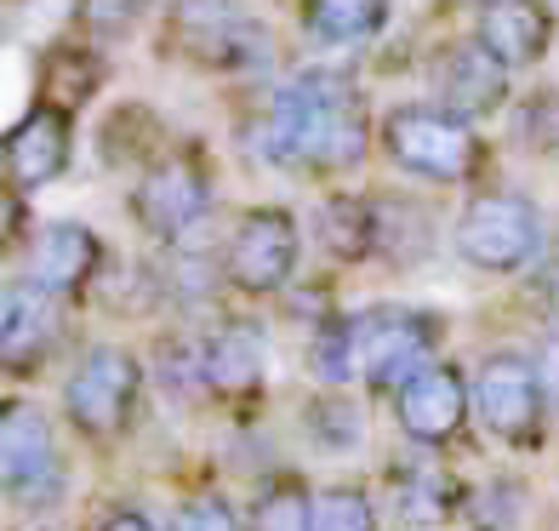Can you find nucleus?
<instances>
[{
  "instance_id": "1",
  "label": "nucleus",
  "mask_w": 559,
  "mask_h": 531,
  "mask_svg": "<svg viewBox=\"0 0 559 531\" xmlns=\"http://www.w3.org/2000/svg\"><path fill=\"white\" fill-rule=\"evenodd\" d=\"M263 155L292 172H348L371 143V115L348 74H302L263 120Z\"/></svg>"
},
{
  "instance_id": "2",
  "label": "nucleus",
  "mask_w": 559,
  "mask_h": 531,
  "mask_svg": "<svg viewBox=\"0 0 559 531\" xmlns=\"http://www.w3.org/2000/svg\"><path fill=\"white\" fill-rule=\"evenodd\" d=\"M343 338L354 377H366L371 389H405L423 366H435L428 354L440 343V320L423 309H366L343 320Z\"/></svg>"
},
{
  "instance_id": "3",
  "label": "nucleus",
  "mask_w": 559,
  "mask_h": 531,
  "mask_svg": "<svg viewBox=\"0 0 559 531\" xmlns=\"http://www.w3.org/2000/svg\"><path fill=\"white\" fill-rule=\"evenodd\" d=\"M383 149L400 172L423 184H463L479 166V138L468 120H456L440 104H400L383 120Z\"/></svg>"
},
{
  "instance_id": "4",
  "label": "nucleus",
  "mask_w": 559,
  "mask_h": 531,
  "mask_svg": "<svg viewBox=\"0 0 559 531\" xmlns=\"http://www.w3.org/2000/svg\"><path fill=\"white\" fill-rule=\"evenodd\" d=\"M543 251V212L537 200L514 189H486L474 194L456 217V258L486 269V274H514Z\"/></svg>"
},
{
  "instance_id": "5",
  "label": "nucleus",
  "mask_w": 559,
  "mask_h": 531,
  "mask_svg": "<svg viewBox=\"0 0 559 531\" xmlns=\"http://www.w3.org/2000/svg\"><path fill=\"white\" fill-rule=\"evenodd\" d=\"M138 389H143V366L138 354H126L115 343H97L74 361L69 384H63V412L69 423L92 440H109L132 423V406H138Z\"/></svg>"
},
{
  "instance_id": "6",
  "label": "nucleus",
  "mask_w": 559,
  "mask_h": 531,
  "mask_svg": "<svg viewBox=\"0 0 559 531\" xmlns=\"http://www.w3.org/2000/svg\"><path fill=\"white\" fill-rule=\"evenodd\" d=\"M297 217L286 206H251L223 246V281L246 297H274L297 274Z\"/></svg>"
},
{
  "instance_id": "7",
  "label": "nucleus",
  "mask_w": 559,
  "mask_h": 531,
  "mask_svg": "<svg viewBox=\"0 0 559 531\" xmlns=\"http://www.w3.org/2000/svg\"><path fill=\"white\" fill-rule=\"evenodd\" d=\"M474 412L497 440H514V446L537 440L543 412H548L537 361H525V354H486L474 371Z\"/></svg>"
},
{
  "instance_id": "8",
  "label": "nucleus",
  "mask_w": 559,
  "mask_h": 531,
  "mask_svg": "<svg viewBox=\"0 0 559 531\" xmlns=\"http://www.w3.org/2000/svg\"><path fill=\"white\" fill-rule=\"evenodd\" d=\"M206 206H212V177H206V166H200V155H189V149L160 155L143 172V184L132 194L138 223L148 235H166V240L194 229V223L206 217Z\"/></svg>"
},
{
  "instance_id": "9",
  "label": "nucleus",
  "mask_w": 559,
  "mask_h": 531,
  "mask_svg": "<svg viewBox=\"0 0 559 531\" xmlns=\"http://www.w3.org/2000/svg\"><path fill=\"white\" fill-rule=\"evenodd\" d=\"M0 486L17 503H29V509L40 497H58V486H63L52 423L35 406H7V417H0Z\"/></svg>"
},
{
  "instance_id": "10",
  "label": "nucleus",
  "mask_w": 559,
  "mask_h": 531,
  "mask_svg": "<svg viewBox=\"0 0 559 531\" xmlns=\"http://www.w3.org/2000/svg\"><path fill=\"white\" fill-rule=\"evenodd\" d=\"M468 377L435 361V366H423L405 389H394V412H400V428H405V440H417V446H445L463 435V423H468Z\"/></svg>"
},
{
  "instance_id": "11",
  "label": "nucleus",
  "mask_w": 559,
  "mask_h": 531,
  "mask_svg": "<svg viewBox=\"0 0 559 531\" xmlns=\"http://www.w3.org/2000/svg\"><path fill=\"white\" fill-rule=\"evenodd\" d=\"M97 263H104V240L86 223H40L23 246V281L52 297H74L97 274Z\"/></svg>"
},
{
  "instance_id": "12",
  "label": "nucleus",
  "mask_w": 559,
  "mask_h": 531,
  "mask_svg": "<svg viewBox=\"0 0 559 531\" xmlns=\"http://www.w3.org/2000/svg\"><path fill=\"white\" fill-rule=\"evenodd\" d=\"M63 338V297L29 286L17 274L0 297V361L12 371H29L40 354H52Z\"/></svg>"
},
{
  "instance_id": "13",
  "label": "nucleus",
  "mask_w": 559,
  "mask_h": 531,
  "mask_svg": "<svg viewBox=\"0 0 559 531\" xmlns=\"http://www.w3.org/2000/svg\"><path fill=\"white\" fill-rule=\"evenodd\" d=\"M474 40L514 74V69H531L548 58L554 46V7L543 0H486L479 7V23H474Z\"/></svg>"
},
{
  "instance_id": "14",
  "label": "nucleus",
  "mask_w": 559,
  "mask_h": 531,
  "mask_svg": "<svg viewBox=\"0 0 559 531\" xmlns=\"http://www.w3.org/2000/svg\"><path fill=\"white\" fill-rule=\"evenodd\" d=\"M435 92H440V109H451L456 120H479L508 104V69L486 52L479 40L463 46H445L440 63H435Z\"/></svg>"
},
{
  "instance_id": "15",
  "label": "nucleus",
  "mask_w": 559,
  "mask_h": 531,
  "mask_svg": "<svg viewBox=\"0 0 559 531\" xmlns=\"http://www.w3.org/2000/svg\"><path fill=\"white\" fill-rule=\"evenodd\" d=\"M69 166V115L58 104H35L7 138L12 189H46Z\"/></svg>"
},
{
  "instance_id": "16",
  "label": "nucleus",
  "mask_w": 559,
  "mask_h": 531,
  "mask_svg": "<svg viewBox=\"0 0 559 531\" xmlns=\"http://www.w3.org/2000/svg\"><path fill=\"white\" fill-rule=\"evenodd\" d=\"M200 377L217 394H251L263 384V332L246 320H228L200 349Z\"/></svg>"
},
{
  "instance_id": "17",
  "label": "nucleus",
  "mask_w": 559,
  "mask_h": 531,
  "mask_svg": "<svg viewBox=\"0 0 559 531\" xmlns=\"http://www.w3.org/2000/svg\"><path fill=\"white\" fill-rule=\"evenodd\" d=\"M320 240L348 263L383 258V206L366 194H332L320 206Z\"/></svg>"
},
{
  "instance_id": "18",
  "label": "nucleus",
  "mask_w": 559,
  "mask_h": 531,
  "mask_svg": "<svg viewBox=\"0 0 559 531\" xmlns=\"http://www.w3.org/2000/svg\"><path fill=\"white\" fill-rule=\"evenodd\" d=\"M394 0H302V30L320 46H348L383 35Z\"/></svg>"
},
{
  "instance_id": "19",
  "label": "nucleus",
  "mask_w": 559,
  "mask_h": 531,
  "mask_svg": "<svg viewBox=\"0 0 559 531\" xmlns=\"http://www.w3.org/2000/svg\"><path fill=\"white\" fill-rule=\"evenodd\" d=\"M246 531H314V492L297 474H280L251 497Z\"/></svg>"
},
{
  "instance_id": "20",
  "label": "nucleus",
  "mask_w": 559,
  "mask_h": 531,
  "mask_svg": "<svg viewBox=\"0 0 559 531\" xmlns=\"http://www.w3.org/2000/svg\"><path fill=\"white\" fill-rule=\"evenodd\" d=\"M451 503H456V492H451V480L445 474H435V469H412V480H400V520L405 526H440V520H451Z\"/></svg>"
},
{
  "instance_id": "21",
  "label": "nucleus",
  "mask_w": 559,
  "mask_h": 531,
  "mask_svg": "<svg viewBox=\"0 0 559 531\" xmlns=\"http://www.w3.org/2000/svg\"><path fill=\"white\" fill-rule=\"evenodd\" d=\"M314 531H377V503L360 486L314 492Z\"/></svg>"
},
{
  "instance_id": "22",
  "label": "nucleus",
  "mask_w": 559,
  "mask_h": 531,
  "mask_svg": "<svg viewBox=\"0 0 559 531\" xmlns=\"http://www.w3.org/2000/svg\"><path fill=\"white\" fill-rule=\"evenodd\" d=\"M309 428H314V440H325V446H354L360 440V412H354L348 400H314Z\"/></svg>"
},
{
  "instance_id": "23",
  "label": "nucleus",
  "mask_w": 559,
  "mask_h": 531,
  "mask_svg": "<svg viewBox=\"0 0 559 531\" xmlns=\"http://www.w3.org/2000/svg\"><path fill=\"white\" fill-rule=\"evenodd\" d=\"M171 531H246V520L235 515V503H223V497H194L171 515Z\"/></svg>"
},
{
  "instance_id": "24",
  "label": "nucleus",
  "mask_w": 559,
  "mask_h": 531,
  "mask_svg": "<svg viewBox=\"0 0 559 531\" xmlns=\"http://www.w3.org/2000/svg\"><path fill=\"white\" fill-rule=\"evenodd\" d=\"M143 17V0H81V23L92 35H120Z\"/></svg>"
},
{
  "instance_id": "25",
  "label": "nucleus",
  "mask_w": 559,
  "mask_h": 531,
  "mask_svg": "<svg viewBox=\"0 0 559 531\" xmlns=\"http://www.w3.org/2000/svg\"><path fill=\"white\" fill-rule=\"evenodd\" d=\"M537 377H543L548 406H559V332H548L543 349H537Z\"/></svg>"
},
{
  "instance_id": "26",
  "label": "nucleus",
  "mask_w": 559,
  "mask_h": 531,
  "mask_svg": "<svg viewBox=\"0 0 559 531\" xmlns=\"http://www.w3.org/2000/svg\"><path fill=\"white\" fill-rule=\"evenodd\" d=\"M92 531H155V520H148L143 509H109Z\"/></svg>"
},
{
  "instance_id": "27",
  "label": "nucleus",
  "mask_w": 559,
  "mask_h": 531,
  "mask_svg": "<svg viewBox=\"0 0 559 531\" xmlns=\"http://www.w3.org/2000/svg\"><path fill=\"white\" fill-rule=\"evenodd\" d=\"M486 531H497V526H486Z\"/></svg>"
},
{
  "instance_id": "28",
  "label": "nucleus",
  "mask_w": 559,
  "mask_h": 531,
  "mask_svg": "<svg viewBox=\"0 0 559 531\" xmlns=\"http://www.w3.org/2000/svg\"><path fill=\"white\" fill-rule=\"evenodd\" d=\"M554 7H559V0H554Z\"/></svg>"
}]
</instances>
